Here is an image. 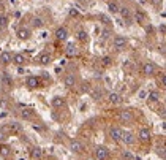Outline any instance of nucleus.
I'll return each instance as SVG.
<instances>
[{
  "label": "nucleus",
  "mask_w": 166,
  "mask_h": 160,
  "mask_svg": "<svg viewBox=\"0 0 166 160\" xmlns=\"http://www.w3.org/2000/svg\"><path fill=\"white\" fill-rule=\"evenodd\" d=\"M125 45H127L125 37H116V40H114V48H116L117 51L123 49V48H125Z\"/></svg>",
  "instance_id": "9"
},
{
  "label": "nucleus",
  "mask_w": 166,
  "mask_h": 160,
  "mask_svg": "<svg viewBox=\"0 0 166 160\" xmlns=\"http://www.w3.org/2000/svg\"><path fill=\"white\" fill-rule=\"evenodd\" d=\"M8 136V128H0V140H5V138Z\"/></svg>",
  "instance_id": "30"
},
{
  "label": "nucleus",
  "mask_w": 166,
  "mask_h": 160,
  "mask_svg": "<svg viewBox=\"0 0 166 160\" xmlns=\"http://www.w3.org/2000/svg\"><path fill=\"white\" fill-rule=\"evenodd\" d=\"M70 15H71V16H76V15H78V11H76V10H71Z\"/></svg>",
  "instance_id": "40"
},
{
  "label": "nucleus",
  "mask_w": 166,
  "mask_h": 160,
  "mask_svg": "<svg viewBox=\"0 0 166 160\" xmlns=\"http://www.w3.org/2000/svg\"><path fill=\"white\" fill-rule=\"evenodd\" d=\"M55 38H57L59 41H65L68 38V30L65 29V27H59V29L55 30Z\"/></svg>",
  "instance_id": "4"
},
{
  "label": "nucleus",
  "mask_w": 166,
  "mask_h": 160,
  "mask_svg": "<svg viewBox=\"0 0 166 160\" xmlns=\"http://www.w3.org/2000/svg\"><path fill=\"white\" fill-rule=\"evenodd\" d=\"M52 105H54L55 108L63 106V105H65V100L62 98V97H55V98H52Z\"/></svg>",
  "instance_id": "23"
},
{
  "label": "nucleus",
  "mask_w": 166,
  "mask_h": 160,
  "mask_svg": "<svg viewBox=\"0 0 166 160\" xmlns=\"http://www.w3.org/2000/svg\"><path fill=\"white\" fill-rule=\"evenodd\" d=\"M25 84H27V87H29V89H35V87L40 86V79L35 78V76H29L27 81H25Z\"/></svg>",
  "instance_id": "10"
},
{
  "label": "nucleus",
  "mask_w": 166,
  "mask_h": 160,
  "mask_svg": "<svg viewBox=\"0 0 166 160\" xmlns=\"http://www.w3.org/2000/svg\"><path fill=\"white\" fill-rule=\"evenodd\" d=\"M2 79H3V84L11 86V82H13V81H11V78L8 76V73H3V78H2Z\"/></svg>",
  "instance_id": "29"
},
{
  "label": "nucleus",
  "mask_w": 166,
  "mask_h": 160,
  "mask_svg": "<svg viewBox=\"0 0 166 160\" xmlns=\"http://www.w3.org/2000/svg\"><path fill=\"white\" fill-rule=\"evenodd\" d=\"M0 60H2V64H10V62L13 60V57L10 55V52H2V55H0Z\"/></svg>",
  "instance_id": "20"
},
{
  "label": "nucleus",
  "mask_w": 166,
  "mask_h": 160,
  "mask_svg": "<svg viewBox=\"0 0 166 160\" xmlns=\"http://www.w3.org/2000/svg\"><path fill=\"white\" fill-rule=\"evenodd\" d=\"M101 95H103V92H101V90H93V92H92V97H93L95 100H98Z\"/></svg>",
  "instance_id": "33"
},
{
  "label": "nucleus",
  "mask_w": 166,
  "mask_h": 160,
  "mask_svg": "<svg viewBox=\"0 0 166 160\" xmlns=\"http://www.w3.org/2000/svg\"><path fill=\"white\" fill-rule=\"evenodd\" d=\"M119 11H120V15H122V18L123 19H130V10L128 8H119Z\"/></svg>",
  "instance_id": "26"
},
{
  "label": "nucleus",
  "mask_w": 166,
  "mask_h": 160,
  "mask_svg": "<svg viewBox=\"0 0 166 160\" xmlns=\"http://www.w3.org/2000/svg\"><path fill=\"white\" fill-rule=\"evenodd\" d=\"M18 73H19V75H24V73H25V70H24L22 67H19V68H18Z\"/></svg>",
  "instance_id": "38"
},
{
  "label": "nucleus",
  "mask_w": 166,
  "mask_h": 160,
  "mask_svg": "<svg viewBox=\"0 0 166 160\" xmlns=\"http://www.w3.org/2000/svg\"><path fill=\"white\" fill-rule=\"evenodd\" d=\"M95 157L96 160H106L109 157V151L105 146H96L95 148Z\"/></svg>",
  "instance_id": "1"
},
{
  "label": "nucleus",
  "mask_w": 166,
  "mask_h": 160,
  "mask_svg": "<svg viewBox=\"0 0 166 160\" xmlns=\"http://www.w3.org/2000/svg\"><path fill=\"white\" fill-rule=\"evenodd\" d=\"M109 136L112 138L114 141H120V136H122V128L119 127H112L109 130Z\"/></svg>",
  "instance_id": "7"
},
{
  "label": "nucleus",
  "mask_w": 166,
  "mask_h": 160,
  "mask_svg": "<svg viewBox=\"0 0 166 160\" xmlns=\"http://www.w3.org/2000/svg\"><path fill=\"white\" fill-rule=\"evenodd\" d=\"M122 157H123V160H136V157H135L133 154H131L130 151H123Z\"/></svg>",
  "instance_id": "25"
},
{
  "label": "nucleus",
  "mask_w": 166,
  "mask_h": 160,
  "mask_svg": "<svg viewBox=\"0 0 166 160\" xmlns=\"http://www.w3.org/2000/svg\"><path fill=\"white\" fill-rule=\"evenodd\" d=\"M11 62H15V64H18V65H22L24 62H25V57H24L22 54H16L15 57H13V60H11Z\"/></svg>",
  "instance_id": "22"
},
{
  "label": "nucleus",
  "mask_w": 166,
  "mask_h": 160,
  "mask_svg": "<svg viewBox=\"0 0 166 160\" xmlns=\"http://www.w3.org/2000/svg\"><path fill=\"white\" fill-rule=\"evenodd\" d=\"M109 35H111V32H109V30H103V35H101V37L106 40V38H109Z\"/></svg>",
  "instance_id": "35"
},
{
  "label": "nucleus",
  "mask_w": 166,
  "mask_h": 160,
  "mask_svg": "<svg viewBox=\"0 0 166 160\" xmlns=\"http://www.w3.org/2000/svg\"><path fill=\"white\" fill-rule=\"evenodd\" d=\"M74 54H76V46L74 45H70V46L67 48V55H68V57H71V55H74Z\"/></svg>",
  "instance_id": "27"
},
{
  "label": "nucleus",
  "mask_w": 166,
  "mask_h": 160,
  "mask_svg": "<svg viewBox=\"0 0 166 160\" xmlns=\"http://www.w3.org/2000/svg\"><path fill=\"white\" fill-rule=\"evenodd\" d=\"M6 128H8L10 133H19V132H22V124L13 121V122H10L8 125H6Z\"/></svg>",
  "instance_id": "3"
},
{
  "label": "nucleus",
  "mask_w": 166,
  "mask_h": 160,
  "mask_svg": "<svg viewBox=\"0 0 166 160\" xmlns=\"http://www.w3.org/2000/svg\"><path fill=\"white\" fill-rule=\"evenodd\" d=\"M108 100H109L111 103H114V105H117V103H120L122 97H120V94H117V92H109Z\"/></svg>",
  "instance_id": "13"
},
{
  "label": "nucleus",
  "mask_w": 166,
  "mask_h": 160,
  "mask_svg": "<svg viewBox=\"0 0 166 160\" xmlns=\"http://www.w3.org/2000/svg\"><path fill=\"white\" fill-rule=\"evenodd\" d=\"M120 117H122L123 122H130L131 119H133V114H131V111L125 109V111H122V113H120Z\"/></svg>",
  "instance_id": "15"
},
{
  "label": "nucleus",
  "mask_w": 166,
  "mask_h": 160,
  "mask_svg": "<svg viewBox=\"0 0 166 160\" xmlns=\"http://www.w3.org/2000/svg\"><path fill=\"white\" fill-rule=\"evenodd\" d=\"M139 140L141 141H144V143H149L150 141V138H152V133H150V130L149 128H141L139 130Z\"/></svg>",
  "instance_id": "5"
},
{
  "label": "nucleus",
  "mask_w": 166,
  "mask_h": 160,
  "mask_svg": "<svg viewBox=\"0 0 166 160\" xmlns=\"http://www.w3.org/2000/svg\"><path fill=\"white\" fill-rule=\"evenodd\" d=\"M111 62H112V60H111V57H108V55H106V57H103V59H101V64L105 65V67L111 65Z\"/></svg>",
  "instance_id": "32"
},
{
  "label": "nucleus",
  "mask_w": 166,
  "mask_h": 160,
  "mask_svg": "<svg viewBox=\"0 0 166 160\" xmlns=\"http://www.w3.org/2000/svg\"><path fill=\"white\" fill-rule=\"evenodd\" d=\"M160 81H161V86H164V73H161V76H160Z\"/></svg>",
  "instance_id": "39"
},
{
  "label": "nucleus",
  "mask_w": 166,
  "mask_h": 160,
  "mask_svg": "<svg viewBox=\"0 0 166 160\" xmlns=\"http://www.w3.org/2000/svg\"><path fill=\"white\" fill-rule=\"evenodd\" d=\"M40 64L41 65H49L51 64V55L49 54H41L40 55Z\"/></svg>",
  "instance_id": "19"
},
{
  "label": "nucleus",
  "mask_w": 166,
  "mask_h": 160,
  "mask_svg": "<svg viewBox=\"0 0 166 160\" xmlns=\"http://www.w3.org/2000/svg\"><path fill=\"white\" fill-rule=\"evenodd\" d=\"M11 154V149H10V146H0V155L2 157H8Z\"/></svg>",
  "instance_id": "21"
},
{
  "label": "nucleus",
  "mask_w": 166,
  "mask_h": 160,
  "mask_svg": "<svg viewBox=\"0 0 166 160\" xmlns=\"http://www.w3.org/2000/svg\"><path fill=\"white\" fill-rule=\"evenodd\" d=\"M98 18H100V19L103 21V22H105V24H109V22H111V21H109V18H108L106 15H98Z\"/></svg>",
  "instance_id": "34"
},
{
  "label": "nucleus",
  "mask_w": 166,
  "mask_h": 160,
  "mask_svg": "<svg viewBox=\"0 0 166 160\" xmlns=\"http://www.w3.org/2000/svg\"><path fill=\"white\" fill-rule=\"evenodd\" d=\"M32 24H33V27H37V29H41V27L44 25V22H43V19H41V18H33Z\"/></svg>",
  "instance_id": "24"
},
{
  "label": "nucleus",
  "mask_w": 166,
  "mask_h": 160,
  "mask_svg": "<svg viewBox=\"0 0 166 160\" xmlns=\"http://www.w3.org/2000/svg\"><path fill=\"white\" fill-rule=\"evenodd\" d=\"M18 37H19L21 40H29V38H30V32L27 30V29H19V30H18Z\"/></svg>",
  "instance_id": "17"
},
{
  "label": "nucleus",
  "mask_w": 166,
  "mask_h": 160,
  "mask_svg": "<svg viewBox=\"0 0 166 160\" xmlns=\"http://www.w3.org/2000/svg\"><path fill=\"white\" fill-rule=\"evenodd\" d=\"M82 149H84V144H82L81 141H78V140H73L71 141V144H70V151L71 152L79 154V152H82Z\"/></svg>",
  "instance_id": "6"
},
{
  "label": "nucleus",
  "mask_w": 166,
  "mask_h": 160,
  "mask_svg": "<svg viewBox=\"0 0 166 160\" xmlns=\"http://www.w3.org/2000/svg\"><path fill=\"white\" fill-rule=\"evenodd\" d=\"M78 38H79L81 41H86V40H87V33H86L84 30H79V32H78Z\"/></svg>",
  "instance_id": "31"
},
{
  "label": "nucleus",
  "mask_w": 166,
  "mask_h": 160,
  "mask_svg": "<svg viewBox=\"0 0 166 160\" xmlns=\"http://www.w3.org/2000/svg\"><path fill=\"white\" fill-rule=\"evenodd\" d=\"M155 70H157V67H155V64H152V62H147V64L142 65V73L144 75H154Z\"/></svg>",
  "instance_id": "8"
},
{
  "label": "nucleus",
  "mask_w": 166,
  "mask_h": 160,
  "mask_svg": "<svg viewBox=\"0 0 166 160\" xmlns=\"http://www.w3.org/2000/svg\"><path fill=\"white\" fill-rule=\"evenodd\" d=\"M108 10L112 13V15H116V13H119V6H117V3H109L108 5Z\"/></svg>",
  "instance_id": "28"
},
{
  "label": "nucleus",
  "mask_w": 166,
  "mask_h": 160,
  "mask_svg": "<svg viewBox=\"0 0 166 160\" xmlns=\"http://www.w3.org/2000/svg\"><path fill=\"white\" fill-rule=\"evenodd\" d=\"M120 140L125 143V144H128V146H131V144H135V141H136V136L131 133V132H122V136H120Z\"/></svg>",
  "instance_id": "2"
},
{
  "label": "nucleus",
  "mask_w": 166,
  "mask_h": 160,
  "mask_svg": "<svg viewBox=\"0 0 166 160\" xmlns=\"http://www.w3.org/2000/svg\"><path fill=\"white\" fill-rule=\"evenodd\" d=\"M74 84H76V76H74L73 73L67 75V76H65V86H67V87H73Z\"/></svg>",
  "instance_id": "14"
},
{
  "label": "nucleus",
  "mask_w": 166,
  "mask_h": 160,
  "mask_svg": "<svg viewBox=\"0 0 166 160\" xmlns=\"http://www.w3.org/2000/svg\"><path fill=\"white\" fill-rule=\"evenodd\" d=\"M160 30H161V33H164V24H161V25H160Z\"/></svg>",
  "instance_id": "41"
},
{
  "label": "nucleus",
  "mask_w": 166,
  "mask_h": 160,
  "mask_svg": "<svg viewBox=\"0 0 166 160\" xmlns=\"http://www.w3.org/2000/svg\"><path fill=\"white\" fill-rule=\"evenodd\" d=\"M146 97H147V100H149V102L154 103V102H158V98H160V94H158L157 90H152V92H149Z\"/></svg>",
  "instance_id": "16"
},
{
  "label": "nucleus",
  "mask_w": 166,
  "mask_h": 160,
  "mask_svg": "<svg viewBox=\"0 0 166 160\" xmlns=\"http://www.w3.org/2000/svg\"><path fill=\"white\" fill-rule=\"evenodd\" d=\"M135 21L138 24H144L146 22V13L141 11V10H136L135 11Z\"/></svg>",
  "instance_id": "12"
},
{
  "label": "nucleus",
  "mask_w": 166,
  "mask_h": 160,
  "mask_svg": "<svg viewBox=\"0 0 166 160\" xmlns=\"http://www.w3.org/2000/svg\"><path fill=\"white\" fill-rule=\"evenodd\" d=\"M33 113H35L33 109H30V108H24L22 111H21V119L29 121V119H32V117H33Z\"/></svg>",
  "instance_id": "11"
},
{
  "label": "nucleus",
  "mask_w": 166,
  "mask_h": 160,
  "mask_svg": "<svg viewBox=\"0 0 166 160\" xmlns=\"http://www.w3.org/2000/svg\"><path fill=\"white\" fill-rule=\"evenodd\" d=\"M0 21H2V22H0V25L5 27V25H6V18H0Z\"/></svg>",
  "instance_id": "37"
},
{
  "label": "nucleus",
  "mask_w": 166,
  "mask_h": 160,
  "mask_svg": "<svg viewBox=\"0 0 166 160\" xmlns=\"http://www.w3.org/2000/svg\"><path fill=\"white\" fill-rule=\"evenodd\" d=\"M32 157L33 158H41L43 157V149L38 148V146H35V148L32 149Z\"/></svg>",
  "instance_id": "18"
},
{
  "label": "nucleus",
  "mask_w": 166,
  "mask_h": 160,
  "mask_svg": "<svg viewBox=\"0 0 166 160\" xmlns=\"http://www.w3.org/2000/svg\"><path fill=\"white\" fill-rule=\"evenodd\" d=\"M158 154H160V155L164 158V146H161V148H158Z\"/></svg>",
  "instance_id": "36"
}]
</instances>
